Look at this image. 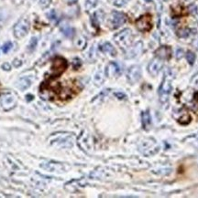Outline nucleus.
<instances>
[{
    "label": "nucleus",
    "mask_w": 198,
    "mask_h": 198,
    "mask_svg": "<svg viewBox=\"0 0 198 198\" xmlns=\"http://www.w3.org/2000/svg\"><path fill=\"white\" fill-rule=\"evenodd\" d=\"M2 69L5 70H11V66L8 64V63H4L2 65Z\"/></svg>",
    "instance_id": "nucleus-23"
},
{
    "label": "nucleus",
    "mask_w": 198,
    "mask_h": 198,
    "mask_svg": "<svg viewBox=\"0 0 198 198\" xmlns=\"http://www.w3.org/2000/svg\"><path fill=\"white\" fill-rule=\"evenodd\" d=\"M183 56H184V50L182 48H178L177 50H176V57L179 60Z\"/></svg>",
    "instance_id": "nucleus-21"
},
{
    "label": "nucleus",
    "mask_w": 198,
    "mask_h": 198,
    "mask_svg": "<svg viewBox=\"0 0 198 198\" xmlns=\"http://www.w3.org/2000/svg\"><path fill=\"white\" fill-rule=\"evenodd\" d=\"M100 50L104 53H108L111 56H116L117 55V51H116V48L108 42H105L104 44H102L100 46Z\"/></svg>",
    "instance_id": "nucleus-11"
},
{
    "label": "nucleus",
    "mask_w": 198,
    "mask_h": 198,
    "mask_svg": "<svg viewBox=\"0 0 198 198\" xmlns=\"http://www.w3.org/2000/svg\"><path fill=\"white\" fill-rule=\"evenodd\" d=\"M115 41L121 48H127L132 42V33L131 30L127 28L120 31L115 36Z\"/></svg>",
    "instance_id": "nucleus-4"
},
{
    "label": "nucleus",
    "mask_w": 198,
    "mask_h": 198,
    "mask_svg": "<svg viewBox=\"0 0 198 198\" xmlns=\"http://www.w3.org/2000/svg\"><path fill=\"white\" fill-rule=\"evenodd\" d=\"M76 46L78 48H84V47L85 46V39L84 38H79L76 40Z\"/></svg>",
    "instance_id": "nucleus-19"
},
{
    "label": "nucleus",
    "mask_w": 198,
    "mask_h": 198,
    "mask_svg": "<svg viewBox=\"0 0 198 198\" xmlns=\"http://www.w3.org/2000/svg\"><path fill=\"white\" fill-rule=\"evenodd\" d=\"M127 21V16L125 14L121 12L114 11L111 16V24L113 28H118L121 27L123 24H125Z\"/></svg>",
    "instance_id": "nucleus-6"
},
{
    "label": "nucleus",
    "mask_w": 198,
    "mask_h": 198,
    "mask_svg": "<svg viewBox=\"0 0 198 198\" xmlns=\"http://www.w3.org/2000/svg\"><path fill=\"white\" fill-rule=\"evenodd\" d=\"M49 16H50V18L52 19V20H56L57 19V15L55 14V11L54 10H52L51 13H50Z\"/></svg>",
    "instance_id": "nucleus-22"
},
{
    "label": "nucleus",
    "mask_w": 198,
    "mask_h": 198,
    "mask_svg": "<svg viewBox=\"0 0 198 198\" xmlns=\"http://www.w3.org/2000/svg\"><path fill=\"white\" fill-rule=\"evenodd\" d=\"M161 67H162V64H161V60H152L150 64H148V72L151 73V75L156 76L157 74H158V73L160 72Z\"/></svg>",
    "instance_id": "nucleus-10"
},
{
    "label": "nucleus",
    "mask_w": 198,
    "mask_h": 198,
    "mask_svg": "<svg viewBox=\"0 0 198 198\" xmlns=\"http://www.w3.org/2000/svg\"><path fill=\"white\" fill-rule=\"evenodd\" d=\"M145 1H146V2H151V0H145Z\"/></svg>",
    "instance_id": "nucleus-26"
},
{
    "label": "nucleus",
    "mask_w": 198,
    "mask_h": 198,
    "mask_svg": "<svg viewBox=\"0 0 198 198\" xmlns=\"http://www.w3.org/2000/svg\"><path fill=\"white\" fill-rule=\"evenodd\" d=\"M29 20L27 18H20L18 23H16L14 28H13V32H14V36L16 38H22L25 36H27V34L29 31Z\"/></svg>",
    "instance_id": "nucleus-2"
},
{
    "label": "nucleus",
    "mask_w": 198,
    "mask_h": 198,
    "mask_svg": "<svg viewBox=\"0 0 198 198\" xmlns=\"http://www.w3.org/2000/svg\"><path fill=\"white\" fill-rule=\"evenodd\" d=\"M155 56L160 60H168L171 57V49L168 46H161L155 51Z\"/></svg>",
    "instance_id": "nucleus-9"
},
{
    "label": "nucleus",
    "mask_w": 198,
    "mask_h": 198,
    "mask_svg": "<svg viewBox=\"0 0 198 198\" xmlns=\"http://www.w3.org/2000/svg\"><path fill=\"white\" fill-rule=\"evenodd\" d=\"M190 35V30L188 28H181L177 31V36L180 38H186Z\"/></svg>",
    "instance_id": "nucleus-17"
},
{
    "label": "nucleus",
    "mask_w": 198,
    "mask_h": 198,
    "mask_svg": "<svg viewBox=\"0 0 198 198\" xmlns=\"http://www.w3.org/2000/svg\"><path fill=\"white\" fill-rule=\"evenodd\" d=\"M170 90H171V82L170 79L167 78V76H165L164 80L161 83V89H160V96H161V101L162 102L167 101L168 97L170 95Z\"/></svg>",
    "instance_id": "nucleus-7"
},
{
    "label": "nucleus",
    "mask_w": 198,
    "mask_h": 198,
    "mask_svg": "<svg viewBox=\"0 0 198 198\" xmlns=\"http://www.w3.org/2000/svg\"><path fill=\"white\" fill-rule=\"evenodd\" d=\"M82 65V61L78 59V57H75L73 60H72V66H73V69L74 70H78Z\"/></svg>",
    "instance_id": "nucleus-20"
},
{
    "label": "nucleus",
    "mask_w": 198,
    "mask_h": 198,
    "mask_svg": "<svg viewBox=\"0 0 198 198\" xmlns=\"http://www.w3.org/2000/svg\"><path fill=\"white\" fill-rule=\"evenodd\" d=\"M12 47H13V44L10 42V41H8V42H6L3 45V47H2V51L4 53H7L12 48Z\"/></svg>",
    "instance_id": "nucleus-18"
},
{
    "label": "nucleus",
    "mask_w": 198,
    "mask_h": 198,
    "mask_svg": "<svg viewBox=\"0 0 198 198\" xmlns=\"http://www.w3.org/2000/svg\"><path fill=\"white\" fill-rule=\"evenodd\" d=\"M141 120H142V126L144 129H147L151 124V115L148 111H144L141 114Z\"/></svg>",
    "instance_id": "nucleus-13"
},
{
    "label": "nucleus",
    "mask_w": 198,
    "mask_h": 198,
    "mask_svg": "<svg viewBox=\"0 0 198 198\" xmlns=\"http://www.w3.org/2000/svg\"><path fill=\"white\" fill-rule=\"evenodd\" d=\"M62 31L63 32V34L68 38H72L74 34V29L69 26H65L64 28H62Z\"/></svg>",
    "instance_id": "nucleus-14"
},
{
    "label": "nucleus",
    "mask_w": 198,
    "mask_h": 198,
    "mask_svg": "<svg viewBox=\"0 0 198 198\" xmlns=\"http://www.w3.org/2000/svg\"><path fill=\"white\" fill-rule=\"evenodd\" d=\"M186 60H187V61L190 65H193L195 61V54L192 51H187Z\"/></svg>",
    "instance_id": "nucleus-16"
},
{
    "label": "nucleus",
    "mask_w": 198,
    "mask_h": 198,
    "mask_svg": "<svg viewBox=\"0 0 198 198\" xmlns=\"http://www.w3.org/2000/svg\"><path fill=\"white\" fill-rule=\"evenodd\" d=\"M37 44H38V38L37 37H33L30 39L29 43V46H28L29 50V51H33V50H34L36 46H37Z\"/></svg>",
    "instance_id": "nucleus-15"
},
{
    "label": "nucleus",
    "mask_w": 198,
    "mask_h": 198,
    "mask_svg": "<svg viewBox=\"0 0 198 198\" xmlns=\"http://www.w3.org/2000/svg\"><path fill=\"white\" fill-rule=\"evenodd\" d=\"M16 102H18V97L13 92H6L0 96V105L6 111L15 108Z\"/></svg>",
    "instance_id": "nucleus-3"
},
{
    "label": "nucleus",
    "mask_w": 198,
    "mask_h": 198,
    "mask_svg": "<svg viewBox=\"0 0 198 198\" xmlns=\"http://www.w3.org/2000/svg\"><path fill=\"white\" fill-rule=\"evenodd\" d=\"M68 67L67 60L62 57H56L52 60V75L50 76V80L59 78Z\"/></svg>",
    "instance_id": "nucleus-1"
},
{
    "label": "nucleus",
    "mask_w": 198,
    "mask_h": 198,
    "mask_svg": "<svg viewBox=\"0 0 198 198\" xmlns=\"http://www.w3.org/2000/svg\"><path fill=\"white\" fill-rule=\"evenodd\" d=\"M136 26L138 30L145 32V31H150L152 28V20H151V16L146 14L141 16L140 18L136 21Z\"/></svg>",
    "instance_id": "nucleus-5"
},
{
    "label": "nucleus",
    "mask_w": 198,
    "mask_h": 198,
    "mask_svg": "<svg viewBox=\"0 0 198 198\" xmlns=\"http://www.w3.org/2000/svg\"><path fill=\"white\" fill-rule=\"evenodd\" d=\"M116 96H118V97H120V99H123L124 97H125V95H124V94H118V93H117V94H116Z\"/></svg>",
    "instance_id": "nucleus-25"
},
{
    "label": "nucleus",
    "mask_w": 198,
    "mask_h": 198,
    "mask_svg": "<svg viewBox=\"0 0 198 198\" xmlns=\"http://www.w3.org/2000/svg\"><path fill=\"white\" fill-rule=\"evenodd\" d=\"M77 1H78V0H68V3L70 5H72V4H75Z\"/></svg>",
    "instance_id": "nucleus-24"
},
{
    "label": "nucleus",
    "mask_w": 198,
    "mask_h": 198,
    "mask_svg": "<svg viewBox=\"0 0 198 198\" xmlns=\"http://www.w3.org/2000/svg\"><path fill=\"white\" fill-rule=\"evenodd\" d=\"M140 76H141V71H140V68L138 66H132L128 70L127 77L130 83H135V82H137L139 79Z\"/></svg>",
    "instance_id": "nucleus-8"
},
{
    "label": "nucleus",
    "mask_w": 198,
    "mask_h": 198,
    "mask_svg": "<svg viewBox=\"0 0 198 198\" xmlns=\"http://www.w3.org/2000/svg\"><path fill=\"white\" fill-rule=\"evenodd\" d=\"M30 84H31V81L29 80V79H28V78H21L18 81L16 86H18V88L20 90H26L28 88H29Z\"/></svg>",
    "instance_id": "nucleus-12"
}]
</instances>
